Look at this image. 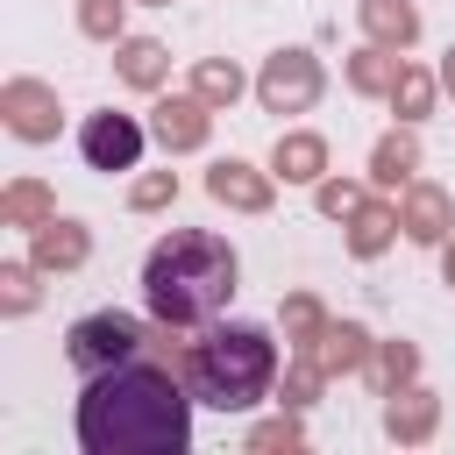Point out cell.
Instances as JSON below:
<instances>
[{"label": "cell", "mask_w": 455, "mask_h": 455, "mask_svg": "<svg viewBox=\"0 0 455 455\" xmlns=\"http://www.w3.org/2000/svg\"><path fill=\"white\" fill-rule=\"evenodd\" d=\"M85 256V235L71 228V220H43L36 228V263L43 270H64V263H78Z\"/></svg>", "instance_id": "9c48e42d"}, {"label": "cell", "mask_w": 455, "mask_h": 455, "mask_svg": "<svg viewBox=\"0 0 455 455\" xmlns=\"http://www.w3.org/2000/svg\"><path fill=\"white\" fill-rule=\"evenodd\" d=\"M412 235H419V242H434V235H441V206H434V199H419V206H412Z\"/></svg>", "instance_id": "ac0fdd59"}, {"label": "cell", "mask_w": 455, "mask_h": 455, "mask_svg": "<svg viewBox=\"0 0 455 455\" xmlns=\"http://www.w3.org/2000/svg\"><path fill=\"white\" fill-rule=\"evenodd\" d=\"M0 213H7L14 228H43V213H50V199H43V185H14V192L0 199Z\"/></svg>", "instance_id": "8fae6325"}, {"label": "cell", "mask_w": 455, "mask_h": 455, "mask_svg": "<svg viewBox=\"0 0 455 455\" xmlns=\"http://www.w3.org/2000/svg\"><path fill=\"white\" fill-rule=\"evenodd\" d=\"M206 185H213V199H235V206H263V185H256L242 164H213V178H206Z\"/></svg>", "instance_id": "30bf717a"}, {"label": "cell", "mask_w": 455, "mask_h": 455, "mask_svg": "<svg viewBox=\"0 0 455 455\" xmlns=\"http://www.w3.org/2000/svg\"><path fill=\"white\" fill-rule=\"evenodd\" d=\"M270 377H277V341L256 327V320H213L192 348H185V384L199 405L213 412H249L270 398Z\"/></svg>", "instance_id": "3957f363"}, {"label": "cell", "mask_w": 455, "mask_h": 455, "mask_svg": "<svg viewBox=\"0 0 455 455\" xmlns=\"http://www.w3.org/2000/svg\"><path fill=\"white\" fill-rule=\"evenodd\" d=\"M121 71H128L135 85H156V71H164V50H156V43H128V57H121Z\"/></svg>", "instance_id": "7c38bea8"}, {"label": "cell", "mask_w": 455, "mask_h": 455, "mask_svg": "<svg viewBox=\"0 0 455 455\" xmlns=\"http://www.w3.org/2000/svg\"><path fill=\"white\" fill-rule=\"evenodd\" d=\"M313 85H320V78H313L306 57H277V64L263 71V100H270V107H306Z\"/></svg>", "instance_id": "52a82bcc"}, {"label": "cell", "mask_w": 455, "mask_h": 455, "mask_svg": "<svg viewBox=\"0 0 455 455\" xmlns=\"http://www.w3.org/2000/svg\"><path fill=\"white\" fill-rule=\"evenodd\" d=\"M427 419H434V405H427V398H405V405H391V434H427Z\"/></svg>", "instance_id": "5bb4252c"}, {"label": "cell", "mask_w": 455, "mask_h": 455, "mask_svg": "<svg viewBox=\"0 0 455 455\" xmlns=\"http://www.w3.org/2000/svg\"><path fill=\"white\" fill-rule=\"evenodd\" d=\"M0 284H7V306H14V313H21L28 299H36V284H28V270H21V263H14V270H7Z\"/></svg>", "instance_id": "d6986e66"}, {"label": "cell", "mask_w": 455, "mask_h": 455, "mask_svg": "<svg viewBox=\"0 0 455 455\" xmlns=\"http://www.w3.org/2000/svg\"><path fill=\"white\" fill-rule=\"evenodd\" d=\"M370 21H377L384 36H398V43L412 36V14H405V7H391V0H370Z\"/></svg>", "instance_id": "9a60e30c"}, {"label": "cell", "mask_w": 455, "mask_h": 455, "mask_svg": "<svg viewBox=\"0 0 455 455\" xmlns=\"http://www.w3.org/2000/svg\"><path fill=\"white\" fill-rule=\"evenodd\" d=\"M156 135H164V149H192V142L206 135L199 100H164V107H156Z\"/></svg>", "instance_id": "ba28073f"}, {"label": "cell", "mask_w": 455, "mask_h": 455, "mask_svg": "<svg viewBox=\"0 0 455 455\" xmlns=\"http://www.w3.org/2000/svg\"><path fill=\"white\" fill-rule=\"evenodd\" d=\"M313 164H320V142H306V135L277 149V171H284V178H313Z\"/></svg>", "instance_id": "4fadbf2b"}, {"label": "cell", "mask_w": 455, "mask_h": 455, "mask_svg": "<svg viewBox=\"0 0 455 455\" xmlns=\"http://www.w3.org/2000/svg\"><path fill=\"white\" fill-rule=\"evenodd\" d=\"M164 192H171V178H149V185H135V206H156Z\"/></svg>", "instance_id": "ffe728a7"}, {"label": "cell", "mask_w": 455, "mask_h": 455, "mask_svg": "<svg viewBox=\"0 0 455 455\" xmlns=\"http://www.w3.org/2000/svg\"><path fill=\"white\" fill-rule=\"evenodd\" d=\"M114 21H121V0H85V28L92 36H107Z\"/></svg>", "instance_id": "e0dca14e"}, {"label": "cell", "mask_w": 455, "mask_h": 455, "mask_svg": "<svg viewBox=\"0 0 455 455\" xmlns=\"http://www.w3.org/2000/svg\"><path fill=\"white\" fill-rule=\"evenodd\" d=\"M448 277H455V256H448Z\"/></svg>", "instance_id": "44dd1931"}, {"label": "cell", "mask_w": 455, "mask_h": 455, "mask_svg": "<svg viewBox=\"0 0 455 455\" xmlns=\"http://www.w3.org/2000/svg\"><path fill=\"white\" fill-rule=\"evenodd\" d=\"M192 384L156 363H114L78 391V448L85 455H178L192 441Z\"/></svg>", "instance_id": "6da1fadb"}, {"label": "cell", "mask_w": 455, "mask_h": 455, "mask_svg": "<svg viewBox=\"0 0 455 455\" xmlns=\"http://www.w3.org/2000/svg\"><path fill=\"white\" fill-rule=\"evenodd\" d=\"M199 92H206V100H220V92L235 100V71H228V64H206V71H199Z\"/></svg>", "instance_id": "2e32d148"}, {"label": "cell", "mask_w": 455, "mask_h": 455, "mask_svg": "<svg viewBox=\"0 0 455 455\" xmlns=\"http://www.w3.org/2000/svg\"><path fill=\"white\" fill-rule=\"evenodd\" d=\"M78 149H85L92 171H135V156H142V128H135L128 114H92L85 135H78Z\"/></svg>", "instance_id": "5b68a950"}, {"label": "cell", "mask_w": 455, "mask_h": 455, "mask_svg": "<svg viewBox=\"0 0 455 455\" xmlns=\"http://www.w3.org/2000/svg\"><path fill=\"white\" fill-rule=\"evenodd\" d=\"M142 348H149V334H142L135 313H85V320H71V334H64V355H71L78 377H100V370H114V363H135Z\"/></svg>", "instance_id": "277c9868"}, {"label": "cell", "mask_w": 455, "mask_h": 455, "mask_svg": "<svg viewBox=\"0 0 455 455\" xmlns=\"http://www.w3.org/2000/svg\"><path fill=\"white\" fill-rule=\"evenodd\" d=\"M0 107H7V128H14V135H28V142H43V135H57V100H50L43 85H28V78H14V85L0 92Z\"/></svg>", "instance_id": "8992f818"}, {"label": "cell", "mask_w": 455, "mask_h": 455, "mask_svg": "<svg viewBox=\"0 0 455 455\" xmlns=\"http://www.w3.org/2000/svg\"><path fill=\"white\" fill-rule=\"evenodd\" d=\"M235 299V249L206 228H171L142 256V306L156 327H213Z\"/></svg>", "instance_id": "7a4b0ae2"}]
</instances>
